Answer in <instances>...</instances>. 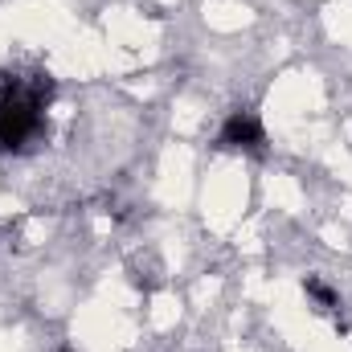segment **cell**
Returning a JSON list of instances; mask_svg holds the SVG:
<instances>
[{"label":"cell","instance_id":"6da1fadb","mask_svg":"<svg viewBox=\"0 0 352 352\" xmlns=\"http://www.w3.org/2000/svg\"><path fill=\"white\" fill-rule=\"evenodd\" d=\"M50 94H54V87H50L45 74H37V78H4V87H0V148L4 152L25 148L41 131Z\"/></svg>","mask_w":352,"mask_h":352},{"label":"cell","instance_id":"7a4b0ae2","mask_svg":"<svg viewBox=\"0 0 352 352\" xmlns=\"http://www.w3.org/2000/svg\"><path fill=\"white\" fill-rule=\"evenodd\" d=\"M266 144L263 119L254 111H234L221 123V148H238V152H258Z\"/></svg>","mask_w":352,"mask_h":352},{"label":"cell","instance_id":"3957f363","mask_svg":"<svg viewBox=\"0 0 352 352\" xmlns=\"http://www.w3.org/2000/svg\"><path fill=\"white\" fill-rule=\"evenodd\" d=\"M303 291L320 303V311H332V307H336V291H332L320 274H307V278H303Z\"/></svg>","mask_w":352,"mask_h":352},{"label":"cell","instance_id":"277c9868","mask_svg":"<svg viewBox=\"0 0 352 352\" xmlns=\"http://www.w3.org/2000/svg\"><path fill=\"white\" fill-rule=\"evenodd\" d=\"M58 352H70V349H58Z\"/></svg>","mask_w":352,"mask_h":352}]
</instances>
